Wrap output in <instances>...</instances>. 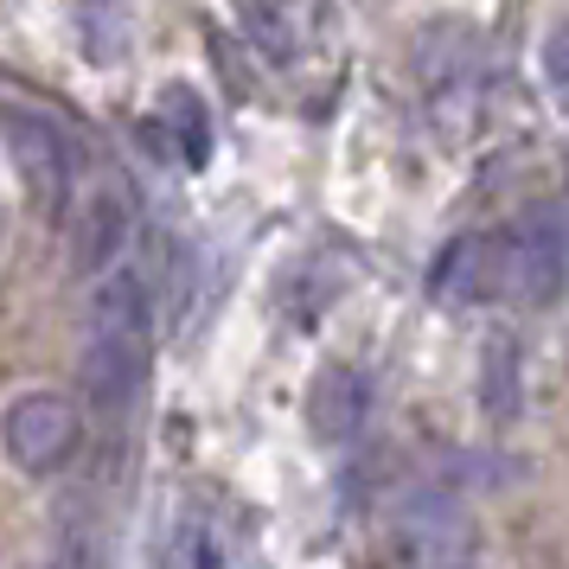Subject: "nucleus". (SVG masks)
I'll return each mask as SVG.
<instances>
[{
    "label": "nucleus",
    "instance_id": "obj_1",
    "mask_svg": "<svg viewBox=\"0 0 569 569\" xmlns=\"http://www.w3.org/2000/svg\"><path fill=\"white\" fill-rule=\"evenodd\" d=\"M569 282V211L525 206L512 231H499V301L550 308Z\"/></svg>",
    "mask_w": 569,
    "mask_h": 569
},
{
    "label": "nucleus",
    "instance_id": "obj_2",
    "mask_svg": "<svg viewBox=\"0 0 569 569\" xmlns=\"http://www.w3.org/2000/svg\"><path fill=\"white\" fill-rule=\"evenodd\" d=\"M390 550H397V569H467L473 563V518L441 487H416L390 512Z\"/></svg>",
    "mask_w": 569,
    "mask_h": 569
},
{
    "label": "nucleus",
    "instance_id": "obj_3",
    "mask_svg": "<svg viewBox=\"0 0 569 569\" xmlns=\"http://www.w3.org/2000/svg\"><path fill=\"white\" fill-rule=\"evenodd\" d=\"M78 436H83V416L58 390H20L7 403V455L27 473H58L78 455Z\"/></svg>",
    "mask_w": 569,
    "mask_h": 569
},
{
    "label": "nucleus",
    "instance_id": "obj_4",
    "mask_svg": "<svg viewBox=\"0 0 569 569\" xmlns=\"http://www.w3.org/2000/svg\"><path fill=\"white\" fill-rule=\"evenodd\" d=\"M7 154H13V167H20V180H27V192L39 199L46 211L64 206V192H71V134L58 129L52 116H39V109L13 103L7 109Z\"/></svg>",
    "mask_w": 569,
    "mask_h": 569
},
{
    "label": "nucleus",
    "instance_id": "obj_5",
    "mask_svg": "<svg viewBox=\"0 0 569 569\" xmlns=\"http://www.w3.org/2000/svg\"><path fill=\"white\" fill-rule=\"evenodd\" d=\"M129 224H134L129 186L116 180V173H103V180L83 192V206L71 211V262H78L83 276H103V269H116L122 243H129Z\"/></svg>",
    "mask_w": 569,
    "mask_h": 569
},
{
    "label": "nucleus",
    "instance_id": "obj_6",
    "mask_svg": "<svg viewBox=\"0 0 569 569\" xmlns=\"http://www.w3.org/2000/svg\"><path fill=\"white\" fill-rule=\"evenodd\" d=\"M148 385V339L129 333H83V390L97 410H129Z\"/></svg>",
    "mask_w": 569,
    "mask_h": 569
},
{
    "label": "nucleus",
    "instance_id": "obj_7",
    "mask_svg": "<svg viewBox=\"0 0 569 569\" xmlns=\"http://www.w3.org/2000/svg\"><path fill=\"white\" fill-rule=\"evenodd\" d=\"M148 327H154V288H148V269L116 262V269H103V276H90L83 333H129V339H148Z\"/></svg>",
    "mask_w": 569,
    "mask_h": 569
},
{
    "label": "nucleus",
    "instance_id": "obj_8",
    "mask_svg": "<svg viewBox=\"0 0 569 569\" xmlns=\"http://www.w3.org/2000/svg\"><path fill=\"white\" fill-rule=\"evenodd\" d=\"M365 410H371V385L359 365H320L308 385V429L320 441H346L359 436Z\"/></svg>",
    "mask_w": 569,
    "mask_h": 569
},
{
    "label": "nucleus",
    "instance_id": "obj_9",
    "mask_svg": "<svg viewBox=\"0 0 569 569\" xmlns=\"http://www.w3.org/2000/svg\"><path fill=\"white\" fill-rule=\"evenodd\" d=\"M441 301H499V237H461L436 269Z\"/></svg>",
    "mask_w": 569,
    "mask_h": 569
},
{
    "label": "nucleus",
    "instance_id": "obj_10",
    "mask_svg": "<svg viewBox=\"0 0 569 569\" xmlns=\"http://www.w3.org/2000/svg\"><path fill=\"white\" fill-rule=\"evenodd\" d=\"M160 129L173 134V148H180L186 167H206V154H211V122H206V103H199V90L173 83V90L160 97Z\"/></svg>",
    "mask_w": 569,
    "mask_h": 569
},
{
    "label": "nucleus",
    "instance_id": "obj_11",
    "mask_svg": "<svg viewBox=\"0 0 569 569\" xmlns=\"http://www.w3.org/2000/svg\"><path fill=\"white\" fill-rule=\"evenodd\" d=\"M237 20H243V32H250L257 46H269V52H288V46H295V7H288V0H237Z\"/></svg>",
    "mask_w": 569,
    "mask_h": 569
},
{
    "label": "nucleus",
    "instance_id": "obj_12",
    "mask_svg": "<svg viewBox=\"0 0 569 569\" xmlns=\"http://www.w3.org/2000/svg\"><path fill=\"white\" fill-rule=\"evenodd\" d=\"M512 403H518V352L506 339H492L487 346V410L512 416Z\"/></svg>",
    "mask_w": 569,
    "mask_h": 569
},
{
    "label": "nucleus",
    "instance_id": "obj_13",
    "mask_svg": "<svg viewBox=\"0 0 569 569\" xmlns=\"http://www.w3.org/2000/svg\"><path fill=\"white\" fill-rule=\"evenodd\" d=\"M173 569H218V543H211L206 518H180V531H173Z\"/></svg>",
    "mask_w": 569,
    "mask_h": 569
},
{
    "label": "nucleus",
    "instance_id": "obj_14",
    "mask_svg": "<svg viewBox=\"0 0 569 569\" xmlns=\"http://www.w3.org/2000/svg\"><path fill=\"white\" fill-rule=\"evenodd\" d=\"M543 90L557 109H569V20L543 39Z\"/></svg>",
    "mask_w": 569,
    "mask_h": 569
},
{
    "label": "nucleus",
    "instance_id": "obj_15",
    "mask_svg": "<svg viewBox=\"0 0 569 569\" xmlns=\"http://www.w3.org/2000/svg\"><path fill=\"white\" fill-rule=\"evenodd\" d=\"M46 569H103V543L90 538L83 525H71V531L58 538V550H52V563Z\"/></svg>",
    "mask_w": 569,
    "mask_h": 569
}]
</instances>
